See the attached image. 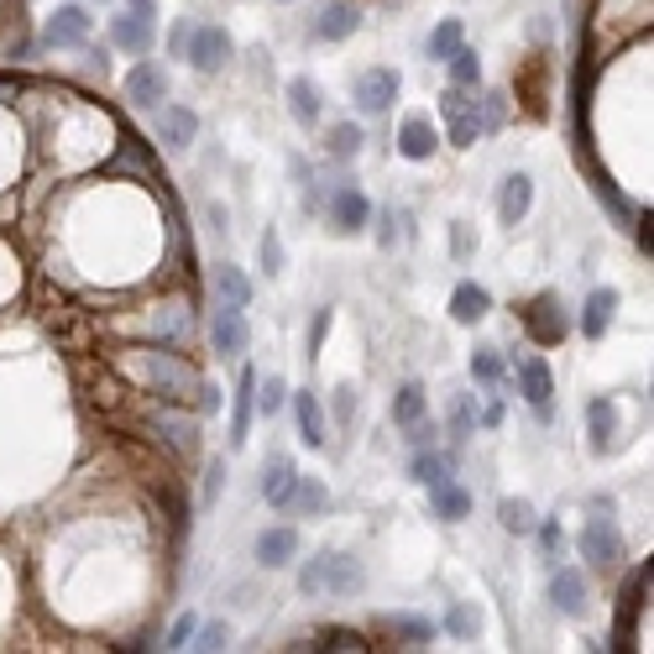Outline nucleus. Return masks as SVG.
Instances as JSON below:
<instances>
[{
	"label": "nucleus",
	"instance_id": "1",
	"mask_svg": "<svg viewBox=\"0 0 654 654\" xmlns=\"http://www.w3.org/2000/svg\"><path fill=\"white\" fill-rule=\"evenodd\" d=\"M131 372H137L141 382H152L163 398H194L199 382H205L179 351H141V356H131Z\"/></svg>",
	"mask_w": 654,
	"mask_h": 654
},
{
	"label": "nucleus",
	"instance_id": "2",
	"mask_svg": "<svg viewBox=\"0 0 654 654\" xmlns=\"http://www.w3.org/2000/svg\"><path fill=\"white\" fill-rule=\"evenodd\" d=\"M440 116H445V131H450V147H477L482 137V100L461 84H450L440 94Z\"/></svg>",
	"mask_w": 654,
	"mask_h": 654
},
{
	"label": "nucleus",
	"instance_id": "3",
	"mask_svg": "<svg viewBox=\"0 0 654 654\" xmlns=\"http://www.w3.org/2000/svg\"><path fill=\"white\" fill-rule=\"evenodd\" d=\"M576 544H582V561L592 571H618V561H623V535L612 529V518H592Z\"/></svg>",
	"mask_w": 654,
	"mask_h": 654
},
{
	"label": "nucleus",
	"instance_id": "4",
	"mask_svg": "<svg viewBox=\"0 0 654 654\" xmlns=\"http://www.w3.org/2000/svg\"><path fill=\"white\" fill-rule=\"evenodd\" d=\"M398 90H403L398 69H367L362 79H356L351 100H356V111H362V116H382V111H393Z\"/></svg>",
	"mask_w": 654,
	"mask_h": 654
},
{
	"label": "nucleus",
	"instance_id": "5",
	"mask_svg": "<svg viewBox=\"0 0 654 654\" xmlns=\"http://www.w3.org/2000/svg\"><path fill=\"white\" fill-rule=\"evenodd\" d=\"M231 53H236V43H231V32H226V26H194L184 58L199 73H220L226 64H231Z\"/></svg>",
	"mask_w": 654,
	"mask_h": 654
},
{
	"label": "nucleus",
	"instance_id": "6",
	"mask_svg": "<svg viewBox=\"0 0 654 654\" xmlns=\"http://www.w3.org/2000/svg\"><path fill=\"white\" fill-rule=\"evenodd\" d=\"M90 26H94V16L84 5H58L43 26V43L47 47H84L90 43Z\"/></svg>",
	"mask_w": 654,
	"mask_h": 654
},
{
	"label": "nucleus",
	"instance_id": "7",
	"mask_svg": "<svg viewBox=\"0 0 654 654\" xmlns=\"http://www.w3.org/2000/svg\"><path fill=\"white\" fill-rule=\"evenodd\" d=\"M518 393H524V403L535 409L539 420H550L555 377H550V367H544V356H524V362H518Z\"/></svg>",
	"mask_w": 654,
	"mask_h": 654
},
{
	"label": "nucleus",
	"instance_id": "8",
	"mask_svg": "<svg viewBox=\"0 0 654 654\" xmlns=\"http://www.w3.org/2000/svg\"><path fill=\"white\" fill-rule=\"evenodd\" d=\"M367 220H372V205H367V194L356 184H341L335 194H330V226L341 236H356L367 231Z\"/></svg>",
	"mask_w": 654,
	"mask_h": 654
},
{
	"label": "nucleus",
	"instance_id": "9",
	"mask_svg": "<svg viewBox=\"0 0 654 654\" xmlns=\"http://www.w3.org/2000/svg\"><path fill=\"white\" fill-rule=\"evenodd\" d=\"M246 341H252V330H246V314L231 305H220L215 309V320H210V346L215 356H246Z\"/></svg>",
	"mask_w": 654,
	"mask_h": 654
},
{
	"label": "nucleus",
	"instance_id": "10",
	"mask_svg": "<svg viewBox=\"0 0 654 654\" xmlns=\"http://www.w3.org/2000/svg\"><path fill=\"white\" fill-rule=\"evenodd\" d=\"M356 26H362V11L351 0H330V5H320V16L309 22V37L314 43H346Z\"/></svg>",
	"mask_w": 654,
	"mask_h": 654
},
{
	"label": "nucleus",
	"instance_id": "11",
	"mask_svg": "<svg viewBox=\"0 0 654 654\" xmlns=\"http://www.w3.org/2000/svg\"><path fill=\"white\" fill-rule=\"evenodd\" d=\"M111 37H116V47H126V53H147V47L158 43V16L152 11H141V5H131L126 16H116V26H111Z\"/></svg>",
	"mask_w": 654,
	"mask_h": 654
},
{
	"label": "nucleus",
	"instance_id": "12",
	"mask_svg": "<svg viewBox=\"0 0 654 654\" xmlns=\"http://www.w3.org/2000/svg\"><path fill=\"white\" fill-rule=\"evenodd\" d=\"M252 414H257V372L246 367V372L236 377V393H231V450L246 445V435H252Z\"/></svg>",
	"mask_w": 654,
	"mask_h": 654
},
{
	"label": "nucleus",
	"instance_id": "13",
	"mask_svg": "<svg viewBox=\"0 0 654 654\" xmlns=\"http://www.w3.org/2000/svg\"><path fill=\"white\" fill-rule=\"evenodd\" d=\"M126 100L141 105V111H158V105L168 100V73L158 69V64H147V58H141L137 69L126 73Z\"/></svg>",
	"mask_w": 654,
	"mask_h": 654
},
{
	"label": "nucleus",
	"instance_id": "14",
	"mask_svg": "<svg viewBox=\"0 0 654 654\" xmlns=\"http://www.w3.org/2000/svg\"><path fill=\"white\" fill-rule=\"evenodd\" d=\"M294 555H299V529L273 524V529H262V535H257V565L283 571V565H294Z\"/></svg>",
	"mask_w": 654,
	"mask_h": 654
},
{
	"label": "nucleus",
	"instance_id": "15",
	"mask_svg": "<svg viewBox=\"0 0 654 654\" xmlns=\"http://www.w3.org/2000/svg\"><path fill=\"white\" fill-rule=\"evenodd\" d=\"M194 137H199V116L188 111V105H158V141L163 147H194Z\"/></svg>",
	"mask_w": 654,
	"mask_h": 654
},
{
	"label": "nucleus",
	"instance_id": "16",
	"mask_svg": "<svg viewBox=\"0 0 654 654\" xmlns=\"http://www.w3.org/2000/svg\"><path fill=\"white\" fill-rule=\"evenodd\" d=\"M618 320V288H592L582 305V335L586 341H603Z\"/></svg>",
	"mask_w": 654,
	"mask_h": 654
},
{
	"label": "nucleus",
	"instance_id": "17",
	"mask_svg": "<svg viewBox=\"0 0 654 654\" xmlns=\"http://www.w3.org/2000/svg\"><path fill=\"white\" fill-rule=\"evenodd\" d=\"M550 603H555L565 618H582L586 612V576L576 565H555V576H550Z\"/></svg>",
	"mask_w": 654,
	"mask_h": 654
},
{
	"label": "nucleus",
	"instance_id": "18",
	"mask_svg": "<svg viewBox=\"0 0 654 654\" xmlns=\"http://www.w3.org/2000/svg\"><path fill=\"white\" fill-rule=\"evenodd\" d=\"M435 147H440V137H435V121L409 116L403 126H398V152H403L409 163H429V158H435Z\"/></svg>",
	"mask_w": 654,
	"mask_h": 654
},
{
	"label": "nucleus",
	"instance_id": "19",
	"mask_svg": "<svg viewBox=\"0 0 654 654\" xmlns=\"http://www.w3.org/2000/svg\"><path fill=\"white\" fill-rule=\"evenodd\" d=\"M294 477H299V471H294V456L273 450V456L262 461V482H257L262 497H267L273 508H283V503H288V492H294Z\"/></svg>",
	"mask_w": 654,
	"mask_h": 654
},
{
	"label": "nucleus",
	"instance_id": "20",
	"mask_svg": "<svg viewBox=\"0 0 654 654\" xmlns=\"http://www.w3.org/2000/svg\"><path fill=\"white\" fill-rule=\"evenodd\" d=\"M492 314V294L482 283H456V294H450V320L456 325H482Z\"/></svg>",
	"mask_w": 654,
	"mask_h": 654
},
{
	"label": "nucleus",
	"instance_id": "21",
	"mask_svg": "<svg viewBox=\"0 0 654 654\" xmlns=\"http://www.w3.org/2000/svg\"><path fill=\"white\" fill-rule=\"evenodd\" d=\"M586 435H592V450H597V456L618 445V403H612V398H592V403H586Z\"/></svg>",
	"mask_w": 654,
	"mask_h": 654
},
{
	"label": "nucleus",
	"instance_id": "22",
	"mask_svg": "<svg viewBox=\"0 0 654 654\" xmlns=\"http://www.w3.org/2000/svg\"><path fill=\"white\" fill-rule=\"evenodd\" d=\"M535 205V179L529 173H508L503 179V194H497V215H503V226H518L524 215Z\"/></svg>",
	"mask_w": 654,
	"mask_h": 654
},
{
	"label": "nucleus",
	"instance_id": "23",
	"mask_svg": "<svg viewBox=\"0 0 654 654\" xmlns=\"http://www.w3.org/2000/svg\"><path fill=\"white\" fill-rule=\"evenodd\" d=\"M524 325H529V335H535L539 346H561L565 341V314L555 309V299L544 294V299H535V309L524 314Z\"/></svg>",
	"mask_w": 654,
	"mask_h": 654
},
{
	"label": "nucleus",
	"instance_id": "24",
	"mask_svg": "<svg viewBox=\"0 0 654 654\" xmlns=\"http://www.w3.org/2000/svg\"><path fill=\"white\" fill-rule=\"evenodd\" d=\"M294 420H299V440L309 445V450H320L325 445V403H320V393H294Z\"/></svg>",
	"mask_w": 654,
	"mask_h": 654
},
{
	"label": "nucleus",
	"instance_id": "25",
	"mask_svg": "<svg viewBox=\"0 0 654 654\" xmlns=\"http://www.w3.org/2000/svg\"><path fill=\"white\" fill-rule=\"evenodd\" d=\"M320 111H325V105H320V84L305 79V73H294V79H288V116L299 121V126H314Z\"/></svg>",
	"mask_w": 654,
	"mask_h": 654
},
{
	"label": "nucleus",
	"instance_id": "26",
	"mask_svg": "<svg viewBox=\"0 0 654 654\" xmlns=\"http://www.w3.org/2000/svg\"><path fill=\"white\" fill-rule=\"evenodd\" d=\"M215 299H220V305H231V309L252 305V283H246V273L231 267V262H226V267H215Z\"/></svg>",
	"mask_w": 654,
	"mask_h": 654
},
{
	"label": "nucleus",
	"instance_id": "27",
	"mask_svg": "<svg viewBox=\"0 0 654 654\" xmlns=\"http://www.w3.org/2000/svg\"><path fill=\"white\" fill-rule=\"evenodd\" d=\"M409 477H414L420 487H440V482H450V456H445V450H429V445H420V456H414Z\"/></svg>",
	"mask_w": 654,
	"mask_h": 654
},
{
	"label": "nucleus",
	"instance_id": "28",
	"mask_svg": "<svg viewBox=\"0 0 654 654\" xmlns=\"http://www.w3.org/2000/svg\"><path fill=\"white\" fill-rule=\"evenodd\" d=\"M424 414H429V393H424V382H403L398 388V398H393V424H420Z\"/></svg>",
	"mask_w": 654,
	"mask_h": 654
},
{
	"label": "nucleus",
	"instance_id": "29",
	"mask_svg": "<svg viewBox=\"0 0 654 654\" xmlns=\"http://www.w3.org/2000/svg\"><path fill=\"white\" fill-rule=\"evenodd\" d=\"M429 497H435V518H445V524H461V518L471 514V492L456 487V482H440V487H429Z\"/></svg>",
	"mask_w": 654,
	"mask_h": 654
},
{
	"label": "nucleus",
	"instance_id": "30",
	"mask_svg": "<svg viewBox=\"0 0 654 654\" xmlns=\"http://www.w3.org/2000/svg\"><path fill=\"white\" fill-rule=\"evenodd\" d=\"M497 524H503L508 535H535L539 514H535L529 497H503V503H497Z\"/></svg>",
	"mask_w": 654,
	"mask_h": 654
},
{
	"label": "nucleus",
	"instance_id": "31",
	"mask_svg": "<svg viewBox=\"0 0 654 654\" xmlns=\"http://www.w3.org/2000/svg\"><path fill=\"white\" fill-rule=\"evenodd\" d=\"M362 582H367V571L351 561V555H330V565H325V592H362Z\"/></svg>",
	"mask_w": 654,
	"mask_h": 654
},
{
	"label": "nucleus",
	"instance_id": "32",
	"mask_svg": "<svg viewBox=\"0 0 654 654\" xmlns=\"http://www.w3.org/2000/svg\"><path fill=\"white\" fill-rule=\"evenodd\" d=\"M288 503H299L309 518H320L330 508V492L320 477H294V492H288Z\"/></svg>",
	"mask_w": 654,
	"mask_h": 654
},
{
	"label": "nucleus",
	"instance_id": "33",
	"mask_svg": "<svg viewBox=\"0 0 654 654\" xmlns=\"http://www.w3.org/2000/svg\"><path fill=\"white\" fill-rule=\"evenodd\" d=\"M445 64H450V84H461V90H477V84H482V58H477L467 43L456 47Z\"/></svg>",
	"mask_w": 654,
	"mask_h": 654
},
{
	"label": "nucleus",
	"instance_id": "34",
	"mask_svg": "<svg viewBox=\"0 0 654 654\" xmlns=\"http://www.w3.org/2000/svg\"><path fill=\"white\" fill-rule=\"evenodd\" d=\"M461 43H467V32H461V22L450 16V22H440L435 32H429V43H424V47H429V58H435V64H445V58H450Z\"/></svg>",
	"mask_w": 654,
	"mask_h": 654
},
{
	"label": "nucleus",
	"instance_id": "35",
	"mask_svg": "<svg viewBox=\"0 0 654 654\" xmlns=\"http://www.w3.org/2000/svg\"><path fill=\"white\" fill-rule=\"evenodd\" d=\"M330 158H341V163H346V158H356V152H362V126H351V121H335V126H330Z\"/></svg>",
	"mask_w": 654,
	"mask_h": 654
},
{
	"label": "nucleus",
	"instance_id": "36",
	"mask_svg": "<svg viewBox=\"0 0 654 654\" xmlns=\"http://www.w3.org/2000/svg\"><path fill=\"white\" fill-rule=\"evenodd\" d=\"M283 403H288V382H283L278 372H267V377H257V414H283Z\"/></svg>",
	"mask_w": 654,
	"mask_h": 654
},
{
	"label": "nucleus",
	"instance_id": "37",
	"mask_svg": "<svg viewBox=\"0 0 654 654\" xmlns=\"http://www.w3.org/2000/svg\"><path fill=\"white\" fill-rule=\"evenodd\" d=\"M471 377H477L482 388H497V382H503V356L492 346H477L471 351Z\"/></svg>",
	"mask_w": 654,
	"mask_h": 654
},
{
	"label": "nucleus",
	"instance_id": "38",
	"mask_svg": "<svg viewBox=\"0 0 654 654\" xmlns=\"http://www.w3.org/2000/svg\"><path fill=\"white\" fill-rule=\"evenodd\" d=\"M388 633H393V639H403V644H429V639H435V623L398 612V618H388Z\"/></svg>",
	"mask_w": 654,
	"mask_h": 654
},
{
	"label": "nucleus",
	"instance_id": "39",
	"mask_svg": "<svg viewBox=\"0 0 654 654\" xmlns=\"http://www.w3.org/2000/svg\"><path fill=\"white\" fill-rule=\"evenodd\" d=\"M445 633H456V639H477V633H482V612L471 608V603H456V608L445 612Z\"/></svg>",
	"mask_w": 654,
	"mask_h": 654
},
{
	"label": "nucleus",
	"instance_id": "40",
	"mask_svg": "<svg viewBox=\"0 0 654 654\" xmlns=\"http://www.w3.org/2000/svg\"><path fill=\"white\" fill-rule=\"evenodd\" d=\"M314 650H367V639L356 629H335V623H325V629L314 633Z\"/></svg>",
	"mask_w": 654,
	"mask_h": 654
},
{
	"label": "nucleus",
	"instance_id": "41",
	"mask_svg": "<svg viewBox=\"0 0 654 654\" xmlns=\"http://www.w3.org/2000/svg\"><path fill=\"white\" fill-rule=\"evenodd\" d=\"M163 429H168V440L179 445L184 456H194V445H199V424H194V420H179V414H168Z\"/></svg>",
	"mask_w": 654,
	"mask_h": 654
},
{
	"label": "nucleus",
	"instance_id": "42",
	"mask_svg": "<svg viewBox=\"0 0 654 654\" xmlns=\"http://www.w3.org/2000/svg\"><path fill=\"white\" fill-rule=\"evenodd\" d=\"M325 565H330V550H325V555H314V561H309L305 571H299V592H305V597L325 592Z\"/></svg>",
	"mask_w": 654,
	"mask_h": 654
},
{
	"label": "nucleus",
	"instance_id": "43",
	"mask_svg": "<svg viewBox=\"0 0 654 654\" xmlns=\"http://www.w3.org/2000/svg\"><path fill=\"white\" fill-rule=\"evenodd\" d=\"M194 629H199V612H179V618H173V629H168L163 650H184L188 639H194Z\"/></svg>",
	"mask_w": 654,
	"mask_h": 654
},
{
	"label": "nucleus",
	"instance_id": "44",
	"mask_svg": "<svg viewBox=\"0 0 654 654\" xmlns=\"http://www.w3.org/2000/svg\"><path fill=\"white\" fill-rule=\"evenodd\" d=\"M226 639H231V633H226V623H205V629H194V639H188V644H194V650H226Z\"/></svg>",
	"mask_w": 654,
	"mask_h": 654
},
{
	"label": "nucleus",
	"instance_id": "45",
	"mask_svg": "<svg viewBox=\"0 0 654 654\" xmlns=\"http://www.w3.org/2000/svg\"><path fill=\"white\" fill-rule=\"evenodd\" d=\"M535 535H539V544H544V555L555 561V555H561V544H565L561 524H555V518H544V524H535Z\"/></svg>",
	"mask_w": 654,
	"mask_h": 654
},
{
	"label": "nucleus",
	"instance_id": "46",
	"mask_svg": "<svg viewBox=\"0 0 654 654\" xmlns=\"http://www.w3.org/2000/svg\"><path fill=\"white\" fill-rule=\"evenodd\" d=\"M503 116H508L503 94H487V100H482V131H497V126H503Z\"/></svg>",
	"mask_w": 654,
	"mask_h": 654
},
{
	"label": "nucleus",
	"instance_id": "47",
	"mask_svg": "<svg viewBox=\"0 0 654 654\" xmlns=\"http://www.w3.org/2000/svg\"><path fill=\"white\" fill-rule=\"evenodd\" d=\"M262 267H267V273H283V241L273 231L262 236Z\"/></svg>",
	"mask_w": 654,
	"mask_h": 654
},
{
	"label": "nucleus",
	"instance_id": "48",
	"mask_svg": "<svg viewBox=\"0 0 654 654\" xmlns=\"http://www.w3.org/2000/svg\"><path fill=\"white\" fill-rule=\"evenodd\" d=\"M188 37H194V26H188V22H173V32H168V53H173V58H184V53H188Z\"/></svg>",
	"mask_w": 654,
	"mask_h": 654
},
{
	"label": "nucleus",
	"instance_id": "49",
	"mask_svg": "<svg viewBox=\"0 0 654 654\" xmlns=\"http://www.w3.org/2000/svg\"><path fill=\"white\" fill-rule=\"evenodd\" d=\"M194 403H199V414H215V409H220V388H215V382H199Z\"/></svg>",
	"mask_w": 654,
	"mask_h": 654
},
{
	"label": "nucleus",
	"instance_id": "50",
	"mask_svg": "<svg viewBox=\"0 0 654 654\" xmlns=\"http://www.w3.org/2000/svg\"><path fill=\"white\" fill-rule=\"evenodd\" d=\"M351 414H356V393H351V388H335V420L351 424Z\"/></svg>",
	"mask_w": 654,
	"mask_h": 654
},
{
	"label": "nucleus",
	"instance_id": "51",
	"mask_svg": "<svg viewBox=\"0 0 654 654\" xmlns=\"http://www.w3.org/2000/svg\"><path fill=\"white\" fill-rule=\"evenodd\" d=\"M220 477H226V461H210V471H205V503H215V492H220Z\"/></svg>",
	"mask_w": 654,
	"mask_h": 654
},
{
	"label": "nucleus",
	"instance_id": "52",
	"mask_svg": "<svg viewBox=\"0 0 654 654\" xmlns=\"http://www.w3.org/2000/svg\"><path fill=\"white\" fill-rule=\"evenodd\" d=\"M325 330H330V309H320V314H314V330H309V356L320 351V341H325Z\"/></svg>",
	"mask_w": 654,
	"mask_h": 654
},
{
	"label": "nucleus",
	"instance_id": "53",
	"mask_svg": "<svg viewBox=\"0 0 654 654\" xmlns=\"http://www.w3.org/2000/svg\"><path fill=\"white\" fill-rule=\"evenodd\" d=\"M639 246H644V257H650V246H654V236H650V210H644V220H639Z\"/></svg>",
	"mask_w": 654,
	"mask_h": 654
},
{
	"label": "nucleus",
	"instance_id": "54",
	"mask_svg": "<svg viewBox=\"0 0 654 654\" xmlns=\"http://www.w3.org/2000/svg\"><path fill=\"white\" fill-rule=\"evenodd\" d=\"M377 241H382V246H393V241H398V231H393V215H382V231H377Z\"/></svg>",
	"mask_w": 654,
	"mask_h": 654
},
{
	"label": "nucleus",
	"instance_id": "55",
	"mask_svg": "<svg viewBox=\"0 0 654 654\" xmlns=\"http://www.w3.org/2000/svg\"><path fill=\"white\" fill-rule=\"evenodd\" d=\"M131 5H141V11H152V0H131Z\"/></svg>",
	"mask_w": 654,
	"mask_h": 654
}]
</instances>
